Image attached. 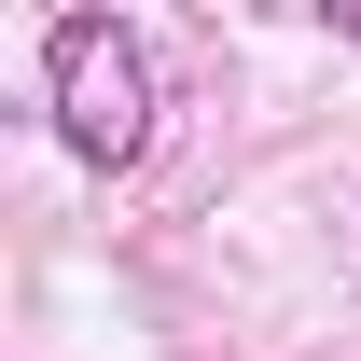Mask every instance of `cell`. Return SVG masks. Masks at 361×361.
I'll list each match as a JSON object with an SVG mask.
<instances>
[{
  "instance_id": "obj_1",
  "label": "cell",
  "mask_w": 361,
  "mask_h": 361,
  "mask_svg": "<svg viewBox=\"0 0 361 361\" xmlns=\"http://www.w3.org/2000/svg\"><path fill=\"white\" fill-rule=\"evenodd\" d=\"M42 111H56V139L84 153V167H139L153 153V42H139L126 14H56L42 28Z\"/></svg>"
},
{
  "instance_id": "obj_2",
  "label": "cell",
  "mask_w": 361,
  "mask_h": 361,
  "mask_svg": "<svg viewBox=\"0 0 361 361\" xmlns=\"http://www.w3.org/2000/svg\"><path fill=\"white\" fill-rule=\"evenodd\" d=\"M319 28H334V42H361V0H319Z\"/></svg>"
}]
</instances>
